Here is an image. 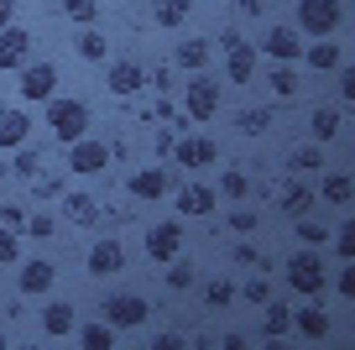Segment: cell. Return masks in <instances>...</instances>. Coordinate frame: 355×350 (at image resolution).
<instances>
[{"label": "cell", "mask_w": 355, "mask_h": 350, "mask_svg": "<svg viewBox=\"0 0 355 350\" xmlns=\"http://www.w3.org/2000/svg\"><path fill=\"white\" fill-rule=\"evenodd\" d=\"M47 131H53L63 147L84 142V136H89V105H84V99L53 94V99H47Z\"/></svg>", "instance_id": "obj_1"}, {"label": "cell", "mask_w": 355, "mask_h": 350, "mask_svg": "<svg viewBox=\"0 0 355 350\" xmlns=\"http://www.w3.org/2000/svg\"><path fill=\"white\" fill-rule=\"evenodd\" d=\"M288 288L303 298H319L324 288H329V267H324V256L313 251V246H298V251L288 256Z\"/></svg>", "instance_id": "obj_2"}, {"label": "cell", "mask_w": 355, "mask_h": 350, "mask_svg": "<svg viewBox=\"0 0 355 350\" xmlns=\"http://www.w3.org/2000/svg\"><path fill=\"white\" fill-rule=\"evenodd\" d=\"M100 319L115 329V335H121V329H141L146 319H152V303H146L141 293H110L100 303Z\"/></svg>", "instance_id": "obj_3"}, {"label": "cell", "mask_w": 355, "mask_h": 350, "mask_svg": "<svg viewBox=\"0 0 355 350\" xmlns=\"http://www.w3.org/2000/svg\"><path fill=\"white\" fill-rule=\"evenodd\" d=\"M340 22H345L340 0H298V32H309L313 42H319V37H334Z\"/></svg>", "instance_id": "obj_4"}, {"label": "cell", "mask_w": 355, "mask_h": 350, "mask_svg": "<svg viewBox=\"0 0 355 350\" xmlns=\"http://www.w3.org/2000/svg\"><path fill=\"white\" fill-rule=\"evenodd\" d=\"M214 110H220V78L193 74L189 89H183V115H189V121H209Z\"/></svg>", "instance_id": "obj_5"}, {"label": "cell", "mask_w": 355, "mask_h": 350, "mask_svg": "<svg viewBox=\"0 0 355 350\" xmlns=\"http://www.w3.org/2000/svg\"><path fill=\"white\" fill-rule=\"evenodd\" d=\"M115 157H110V147L105 142H94V136H84V142H73L68 147V173L73 178H94V173H105Z\"/></svg>", "instance_id": "obj_6"}, {"label": "cell", "mask_w": 355, "mask_h": 350, "mask_svg": "<svg viewBox=\"0 0 355 350\" xmlns=\"http://www.w3.org/2000/svg\"><path fill=\"white\" fill-rule=\"evenodd\" d=\"M16 94L32 99V105H47V99L58 94V68H53V63H26V68H21V84H16Z\"/></svg>", "instance_id": "obj_7"}, {"label": "cell", "mask_w": 355, "mask_h": 350, "mask_svg": "<svg viewBox=\"0 0 355 350\" xmlns=\"http://www.w3.org/2000/svg\"><path fill=\"white\" fill-rule=\"evenodd\" d=\"M32 63V32L26 26H6L0 32V74H21Z\"/></svg>", "instance_id": "obj_8"}, {"label": "cell", "mask_w": 355, "mask_h": 350, "mask_svg": "<svg viewBox=\"0 0 355 350\" xmlns=\"http://www.w3.org/2000/svg\"><path fill=\"white\" fill-rule=\"evenodd\" d=\"M178 251H183V225L178 219H162V225L146 230V256L152 262H178Z\"/></svg>", "instance_id": "obj_9"}, {"label": "cell", "mask_w": 355, "mask_h": 350, "mask_svg": "<svg viewBox=\"0 0 355 350\" xmlns=\"http://www.w3.org/2000/svg\"><path fill=\"white\" fill-rule=\"evenodd\" d=\"M256 53H266L272 58V63H298L303 58V42H298V26H272V32L261 37V47H256Z\"/></svg>", "instance_id": "obj_10"}, {"label": "cell", "mask_w": 355, "mask_h": 350, "mask_svg": "<svg viewBox=\"0 0 355 350\" xmlns=\"http://www.w3.org/2000/svg\"><path fill=\"white\" fill-rule=\"evenodd\" d=\"M214 157H220V147H214L209 136H178V142H173V162H178V167H189V173L209 167Z\"/></svg>", "instance_id": "obj_11"}, {"label": "cell", "mask_w": 355, "mask_h": 350, "mask_svg": "<svg viewBox=\"0 0 355 350\" xmlns=\"http://www.w3.org/2000/svg\"><path fill=\"white\" fill-rule=\"evenodd\" d=\"M214 199H220V194H214L209 183H199V178H193V183H178V188H173V204H178V215H183V219L209 215V209H214Z\"/></svg>", "instance_id": "obj_12"}, {"label": "cell", "mask_w": 355, "mask_h": 350, "mask_svg": "<svg viewBox=\"0 0 355 350\" xmlns=\"http://www.w3.org/2000/svg\"><path fill=\"white\" fill-rule=\"evenodd\" d=\"M105 84H110V94H115V99H131V94H141V84H146V68L136 63V58H121V63H110Z\"/></svg>", "instance_id": "obj_13"}, {"label": "cell", "mask_w": 355, "mask_h": 350, "mask_svg": "<svg viewBox=\"0 0 355 350\" xmlns=\"http://www.w3.org/2000/svg\"><path fill=\"white\" fill-rule=\"evenodd\" d=\"M53 283H58V267L53 262H42V256H37V262H16V288H21L26 298H42Z\"/></svg>", "instance_id": "obj_14"}, {"label": "cell", "mask_w": 355, "mask_h": 350, "mask_svg": "<svg viewBox=\"0 0 355 350\" xmlns=\"http://www.w3.org/2000/svg\"><path fill=\"white\" fill-rule=\"evenodd\" d=\"M84 267H89V277H115V272L125 267V246L105 235V241L89 246V262H84Z\"/></svg>", "instance_id": "obj_15"}, {"label": "cell", "mask_w": 355, "mask_h": 350, "mask_svg": "<svg viewBox=\"0 0 355 350\" xmlns=\"http://www.w3.org/2000/svg\"><path fill=\"white\" fill-rule=\"evenodd\" d=\"M32 136V115L26 110H0V152H21Z\"/></svg>", "instance_id": "obj_16"}, {"label": "cell", "mask_w": 355, "mask_h": 350, "mask_svg": "<svg viewBox=\"0 0 355 350\" xmlns=\"http://www.w3.org/2000/svg\"><path fill=\"white\" fill-rule=\"evenodd\" d=\"M63 215L73 219L78 230H89V225H100V219H105V209H100L94 194H63Z\"/></svg>", "instance_id": "obj_17"}, {"label": "cell", "mask_w": 355, "mask_h": 350, "mask_svg": "<svg viewBox=\"0 0 355 350\" xmlns=\"http://www.w3.org/2000/svg\"><path fill=\"white\" fill-rule=\"evenodd\" d=\"M303 63L319 68V74H329V68H345V47L334 42V37H319L313 47H303Z\"/></svg>", "instance_id": "obj_18"}, {"label": "cell", "mask_w": 355, "mask_h": 350, "mask_svg": "<svg viewBox=\"0 0 355 350\" xmlns=\"http://www.w3.org/2000/svg\"><path fill=\"white\" fill-rule=\"evenodd\" d=\"M167 194H173V178L162 167H141L131 178V199H167Z\"/></svg>", "instance_id": "obj_19"}, {"label": "cell", "mask_w": 355, "mask_h": 350, "mask_svg": "<svg viewBox=\"0 0 355 350\" xmlns=\"http://www.w3.org/2000/svg\"><path fill=\"white\" fill-rule=\"evenodd\" d=\"M256 58H261V53H256L251 42H235L230 63H225V78H230V84H251V78H256Z\"/></svg>", "instance_id": "obj_20"}, {"label": "cell", "mask_w": 355, "mask_h": 350, "mask_svg": "<svg viewBox=\"0 0 355 350\" xmlns=\"http://www.w3.org/2000/svg\"><path fill=\"white\" fill-rule=\"evenodd\" d=\"M277 204L288 209V219H309V209H313V188L303 183V178H288V188L277 194Z\"/></svg>", "instance_id": "obj_21"}, {"label": "cell", "mask_w": 355, "mask_h": 350, "mask_svg": "<svg viewBox=\"0 0 355 350\" xmlns=\"http://www.w3.org/2000/svg\"><path fill=\"white\" fill-rule=\"evenodd\" d=\"M42 329H47L53 340L73 335V329H78V314H73V303H47V308H42Z\"/></svg>", "instance_id": "obj_22"}, {"label": "cell", "mask_w": 355, "mask_h": 350, "mask_svg": "<svg viewBox=\"0 0 355 350\" xmlns=\"http://www.w3.org/2000/svg\"><path fill=\"white\" fill-rule=\"evenodd\" d=\"M293 329H298L303 340H324V335H329V314H324L319 303H313V308H293Z\"/></svg>", "instance_id": "obj_23"}, {"label": "cell", "mask_w": 355, "mask_h": 350, "mask_svg": "<svg viewBox=\"0 0 355 350\" xmlns=\"http://www.w3.org/2000/svg\"><path fill=\"white\" fill-rule=\"evenodd\" d=\"M309 131H313V147H329L334 136H340V110L319 105V110L309 115Z\"/></svg>", "instance_id": "obj_24"}, {"label": "cell", "mask_w": 355, "mask_h": 350, "mask_svg": "<svg viewBox=\"0 0 355 350\" xmlns=\"http://www.w3.org/2000/svg\"><path fill=\"white\" fill-rule=\"evenodd\" d=\"M189 16H193V0H157V6H152L157 26H183Z\"/></svg>", "instance_id": "obj_25"}, {"label": "cell", "mask_w": 355, "mask_h": 350, "mask_svg": "<svg viewBox=\"0 0 355 350\" xmlns=\"http://www.w3.org/2000/svg\"><path fill=\"white\" fill-rule=\"evenodd\" d=\"M319 199H324V204H350V199H355V183H350V173H329V178H324V183H319Z\"/></svg>", "instance_id": "obj_26"}, {"label": "cell", "mask_w": 355, "mask_h": 350, "mask_svg": "<svg viewBox=\"0 0 355 350\" xmlns=\"http://www.w3.org/2000/svg\"><path fill=\"white\" fill-rule=\"evenodd\" d=\"M209 63V37H189V42L178 47V68H189V74H204Z\"/></svg>", "instance_id": "obj_27"}, {"label": "cell", "mask_w": 355, "mask_h": 350, "mask_svg": "<svg viewBox=\"0 0 355 350\" xmlns=\"http://www.w3.org/2000/svg\"><path fill=\"white\" fill-rule=\"evenodd\" d=\"M78 58H84V63H105V58H110V42H105V32L84 26V32H78Z\"/></svg>", "instance_id": "obj_28"}, {"label": "cell", "mask_w": 355, "mask_h": 350, "mask_svg": "<svg viewBox=\"0 0 355 350\" xmlns=\"http://www.w3.org/2000/svg\"><path fill=\"white\" fill-rule=\"evenodd\" d=\"M78 345L84 350H115V329L105 324V319H94V324L78 329Z\"/></svg>", "instance_id": "obj_29"}, {"label": "cell", "mask_w": 355, "mask_h": 350, "mask_svg": "<svg viewBox=\"0 0 355 350\" xmlns=\"http://www.w3.org/2000/svg\"><path fill=\"white\" fill-rule=\"evenodd\" d=\"M261 324H266V340H282V335L293 329V308H288V303H266Z\"/></svg>", "instance_id": "obj_30"}, {"label": "cell", "mask_w": 355, "mask_h": 350, "mask_svg": "<svg viewBox=\"0 0 355 350\" xmlns=\"http://www.w3.org/2000/svg\"><path fill=\"white\" fill-rule=\"evenodd\" d=\"M288 167H293V173H319V167H324V147H293V157H288Z\"/></svg>", "instance_id": "obj_31"}, {"label": "cell", "mask_w": 355, "mask_h": 350, "mask_svg": "<svg viewBox=\"0 0 355 350\" xmlns=\"http://www.w3.org/2000/svg\"><path fill=\"white\" fill-rule=\"evenodd\" d=\"M272 94H277V99H288V105L298 99V74H293L288 63H277V68H272Z\"/></svg>", "instance_id": "obj_32"}, {"label": "cell", "mask_w": 355, "mask_h": 350, "mask_svg": "<svg viewBox=\"0 0 355 350\" xmlns=\"http://www.w3.org/2000/svg\"><path fill=\"white\" fill-rule=\"evenodd\" d=\"M293 225H298V241L303 246H313V251L329 246V225H324V219H293Z\"/></svg>", "instance_id": "obj_33"}, {"label": "cell", "mask_w": 355, "mask_h": 350, "mask_svg": "<svg viewBox=\"0 0 355 350\" xmlns=\"http://www.w3.org/2000/svg\"><path fill=\"white\" fill-rule=\"evenodd\" d=\"M204 298H209V308H230V303H235V298H241V293H235V283H225V277H214V283L204 288Z\"/></svg>", "instance_id": "obj_34"}, {"label": "cell", "mask_w": 355, "mask_h": 350, "mask_svg": "<svg viewBox=\"0 0 355 350\" xmlns=\"http://www.w3.org/2000/svg\"><path fill=\"white\" fill-rule=\"evenodd\" d=\"M16 262H21V235L0 225V267H16Z\"/></svg>", "instance_id": "obj_35"}, {"label": "cell", "mask_w": 355, "mask_h": 350, "mask_svg": "<svg viewBox=\"0 0 355 350\" xmlns=\"http://www.w3.org/2000/svg\"><path fill=\"white\" fill-rule=\"evenodd\" d=\"M245 188H251V178H245V167H230V173L220 178V194H225V199H245Z\"/></svg>", "instance_id": "obj_36"}, {"label": "cell", "mask_w": 355, "mask_h": 350, "mask_svg": "<svg viewBox=\"0 0 355 350\" xmlns=\"http://www.w3.org/2000/svg\"><path fill=\"white\" fill-rule=\"evenodd\" d=\"M63 16L78 22V26H89L94 16H100V6H94V0H63Z\"/></svg>", "instance_id": "obj_37"}, {"label": "cell", "mask_w": 355, "mask_h": 350, "mask_svg": "<svg viewBox=\"0 0 355 350\" xmlns=\"http://www.w3.org/2000/svg\"><path fill=\"white\" fill-rule=\"evenodd\" d=\"M235 126H241L245 136H261L266 126H272V110H241V121H235Z\"/></svg>", "instance_id": "obj_38"}, {"label": "cell", "mask_w": 355, "mask_h": 350, "mask_svg": "<svg viewBox=\"0 0 355 350\" xmlns=\"http://www.w3.org/2000/svg\"><path fill=\"white\" fill-rule=\"evenodd\" d=\"M193 283H199V272H193L189 262H173V267H167V288H173V293H183V288H193Z\"/></svg>", "instance_id": "obj_39"}, {"label": "cell", "mask_w": 355, "mask_h": 350, "mask_svg": "<svg viewBox=\"0 0 355 350\" xmlns=\"http://www.w3.org/2000/svg\"><path fill=\"white\" fill-rule=\"evenodd\" d=\"M334 256H340V262H355V225L334 230Z\"/></svg>", "instance_id": "obj_40"}, {"label": "cell", "mask_w": 355, "mask_h": 350, "mask_svg": "<svg viewBox=\"0 0 355 350\" xmlns=\"http://www.w3.org/2000/svg\"><path fill=\"white\" fill-rule=\"evenodd\" d=\"M11 167H16V173H21V178H37V173H42V157H37L32 147H21V152H16V162H11Z\"/></svg>", "instance_id": "obj_41"}, {"label": "cell", "mask_w": 355, "mask_h": 350, "mask_svg": "<svg viewBox=\"0 0 355 350\" xmlns=\"http://www.w3.org/2000/svg\"><path fill=\"white\" fill-rule=\"evenodd\" d=\"M53 230H58V219H53V215H26V235H37V241H47Z\"/></svg>", "instance_id": "obj_42"}, {"label": "cell", "mask_w": 355, "mask_h": 350, "mask_svg": "<svg viewBox=\"0 0 355 350\" xmlns=\"http://www.w3.org/2000/svg\"><path fill=\"white\" fill-rule=\"evenodd\" d=\"M0 225L21 235V230H26V209H21V204H6V209H0Z\"/></svg>", "instance_id": "obj_43"}, {"label": "cell", "mask_w": 355, "mask_h": 350, "mask_svg": "<svg viewBox=\"0 0 355 350\" xmlns=\"http://www.w3.org/2000/svg\"><path fill=\"white\" fill-rule=\"evenodd\" d=\"M32 183H37V194H42V199H63V194H68V188H63V178H47V173H37Z\"/></svg>", "instance_id": "obj_44"}, {"label": "cell", "mask_w": 355, "mask_h": 350, "mask_svg": "<svg viewBox=\"0 0 355 350\" xmlns=\"http://www.w3.org/2000/svg\"><path fill=\"white\" fill-rule=\"evenodd\" d=\"M334 293H340V298H355V267H350V262H345L340 277H334Z\"/></svg>", "instance_id": "obj_45"}, {"label": "cell", "mask_w": 355, "mask_h": 350, "mask_svg": "<svg viewBox=\"0 0 355 350\" xmlns=\"http://www.w3.org/2000/svg\"><path fill=\"white\" fill-rule=\"evenodd\" d=\"M230 230H235V235H251V230H256V215H251V209H235V215H230Z\"/></svg>", "instance_id": "obj_46"}, {"label": "cell", "mask_w": 355, "mask_h": 350, "mask_svg": "<svg viewBox=\"0 0 355 350\" xmlns=\"http://www.w3.org/2000/svg\"><path fill=\"white\" fill-rule=\"evenodd\" d=\"M152 350H189V340H183V335H173V329H162V335L152 340Z\"/></svg>", "instance_id": "obj_47"}, {"label": "cell", "mask_w": 355, "mask_h": 350, "mask_svg": "<svg viewBox=\"0 0 355 350\" xmlns=\"http://www.w3.org/2000/svg\"><path fill=\"white\" fill-rule=\"evenodd\" d=\"M230 262H245V267H261V251H256V246H235V256H230Z\"/></svg>", "instance_id": "obj_48"}, {"label": "cell", "mask_w": 355, "mask_h": 350, "mask_svg": "<svg viewBox=\"0 0 355 350\" xmlns=\"http://www.w3.org/2000/svg\"><path fill=\"white\" fill-rule=\"evenodd\" d=\"M245 303H266V283H261V277H251V283H245Z\"/></svg>", "instance_id": "obj_49"}, {"label": "cell", "mask_w": 355, "mask_h": 350, "mask_svg": "<svg viewBox=\"0 0 355 350\" xmlns=\"http://www.w3.org/2000/svg\"><path fill=\"white\" fill-rule=\"evenodd\" d=\"M340 99H345V105L355 99V74H350V68H340Z\"/></svg>", "instance_id": "obj_50"}, {"label": "cell", "mask_w": 355, "mask_h": 350, "mask_svg": "<svg viewBox=\"0 0 355 350\" xmlns=\"http://www.w3.org/2000/svg\"><path fill=\"white\" fill-rule=\"evenodd\" d=\"M220 350H245V335H241V329H230V335L220 340Z\"/></svg>", "instance_id": "obj_51"}, {"label": "cell", "mask_w": 355, "mask_h": 350, "mask_svg": "<svg viewBox=\"0 0 355 350\" xmlns=\"http://www.w3.org/2000/svg\"><path fill=\"white\" fill-rule=\"evenodd\" d=\"M173 142H178V136H167V131L157 136V142H152V147H157V157H173Z\"/></svg>", "instance_id": "obj_52"}, {"label": "cell", "mask_w": 355, "mask_h": 350, "mask_svg": "<svg viewBox=\"0 0 355 350\" xmlns=\"http://www.w3.org/2000/svg\"><path fill=\"white\" fill-rule=\"evenodd\" d=\"M11 16H16V0H0V32L11 26Z\"/></svg>", "instance_id": "obj_53"}, {"label": "cell", "mask_w": 355, "mask_h": 350, "mask_svg": "<svg viewBox=\"0 0 355 350\" xmlns=\"http://www.w3.org/2000/svg\"><path fill=\"white\" fill-rule=\"evenodd\" d=\"M235 6H241L245 16H261V11H266V0H235Z\"/></svg>", "instance_id": "obj_54"}, {"label": "cell", "mask_w": 355, "mask_h": 350, "mask_svg": "<svg viewBox=\"0 0 355 350\" xmlns=\"http://www.w3.org/2000/svg\"><path fill=\"white\" fill-rule=\"evenodd\" d=\"M261 350H293V345H288V340H266Z\"/></svg>", "instance_id": "obj_55"}, {"label": "cell", "mask_w": 355, "mask_h": 350, "mask_svg": "<svg viewBox=\"0 0 355 350\" xmlns=\"http://www.w3.org/2000/svg\"><path fill=\"white\" fill-rule=\"evenodd\" d=\"M6 173H11V167H6V162H0V178H6Z\"/></svg>", "instance_id": "obj_56"}, {"label": "cell", "mask_w": 355, "mask_h": 350, "mask_svg": "<svg viewBox=\"0 0 355 350\" xmlns=\"http://www.w3.org/2000/svg\"><path fill=\"white\" fill-rule=\"evenodd\" d=\"M21 350H42V345H21Z\"/></svg>", "instance_id": "obj_57"}]
</instances>
